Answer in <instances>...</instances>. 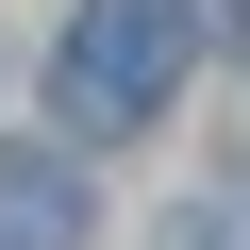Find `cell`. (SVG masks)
Listing matches in <instances>:
<instances>
[{
  "label": "cell",
  "mask_w": 250,
  "mask_h": 250,
  "mask_svg": "<svg viewBox=\"0 0 250 250\" xmlns=\"http://www.w3.org/2000/svg\"><path fill=\"white\" fill-rule=\"evenodd\" d=\"M200 34H217V0H83L67 50H50V100L83 134H150L184 100V67H200Z\"/></svg>",
  "instance_id": "6da1fadb"
},
{
  "label": "cell",
  "mask_w": 250,
  "mask_h": 250,
  "mask_svg": "<svg viewBox=\"0 0 250 250\" xmlns=\"http://www.w3.org/2000/svg\"><path fill=\"white\" fill-rule=\"evenodd\" d=\"M83 167L67 150H0V250H83Z\"/></svg>",
  "instance_id": "7a4b0ae2"
},
{
  "label": "cell",
  "mask_w": 250,
  "mask_h": 250,
  "mask_svg": "<svg viewBox=\"0 0 250 250\" xmlns=\"http://www.w3.org/2000/svg\"><path fill=\"white\" fill-rule=\"evenodd\" d=\"M184 250H250V233H217V217H200V233H184Z\"/></svg>",
  "instance_id": "3957f363"
},
{
  "label": "cell",
  "mask_w": 250,
  "mask_h": 250,
  "mask_svg": "<svg viewBox=\"0 0 250 250\" xmlns=\"http://www.w3.org/2000/svg\"><path fill=\"white\" fill-rule=\"evenodd\" d=\"M217 17H233V50H250V0H217Z\"/></svg>",
  "instance_id": "277c9868"
}]
</instances>
